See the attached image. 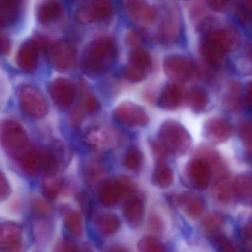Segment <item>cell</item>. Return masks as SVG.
<instances>
[{
	"label": "cell",
	"mask_w": 252,
	"mask_h": 252,
	"mask_svg": "<svg viewBox=\"0 0 252 252\" xmlns=\"http://www.w3.org/2000/svg\"><path fill=\"white\" fill-rule=\"evenodd\" d=\"M213 241L219 252H243L225 235H216Z\"/></svg>",
	"instance_id": "43"
},
{
	"label": "cell",
	"mask_w": 252,
	"mask_h": 252,
	"mask_svg": "<svg viewBox=\"0 0 252 252\" xmlns=\"http://www.w3.org/2000/svg\"><path fill=\"white\" fill-rule=\"evenodd\" d=\"M80 93H81V108L80 110L82 112H87L93 113L98 110L100 108L98 101L93 94V92L89 89L88 86L81 83L80 86Z\"/></svg>",
	"instance_id": "36"
},
{
	"label": "cell",
	"mask_w": 252,
	"mask_h": 252,
	"mask_svg": "<svg viewBox=\"0 0 252 252\" xmlns=\"http://www.w3.org/2000/svg\"><path fill=\"white\" fill-rule=\"evenodd\" d=\"M63 224L66 232L72 238H81L84 233L83 217L78 211H70L66 213L63 219Z\"/></svg>",
	"instance_id": "33"
},
{
	"label": "cell",
	"mask_w": 252,
	"mask_h": 252,
	"mask_svg": "<svg viewBox=\"0 0 252 252\" xmlns=\"http://www.w3.org/2000/svg\"><path fill=\"white\" fill-rule=\"evenodd\" d=\"M185 177L189 186L197 190H205L212 180L211 170L208 164L201 158L191 160L185 169Z\"/></svg>",
	"instance_id": "13"
},
{
	"label": "cell",
	"mask_w": 252,
	"mask_h": 252,
	"mask_svg": "<svg viewBox=\"0 0 252 252\" xmlns=\"http://www.w3.org/2000/svg\"><path fill=\"white\" fill-rule=\"evenodd\" d=\"M53 252H82V247L70 238H65L58 241Z\"/></svg>",
	"instance_id": "44"
},
{
	"label": "cell",
	"mask_w": 252,
	"mask_h": 252,
	"mask_svg": "<svg viewBox=\"0 0 252 252\" xmlns=\"http://www.w3.org/2000/svg\"><path fill=\"white\" fill-rule=\"evenodd\" d=\"M138 192L136 183L128 176L104 179L97 184L99 201L106 207H113Z\"/></svg>",
	"instance_id": "5"
},
{
	"label": "cell",
	"mask_w": 252,
	"mask_h": 252,
	"mask_svg": "<svg viewBox=\"0 0 252 252\" xmlns=\"http://www.w3.org/2000/svg\"><path fill=\"white\" fill-rule=\"evenodd\" d=\"M174 182V173L171 167L164 161L157 162L153 170L151 183L160 189H168Z\"/></svg>",
	"instance_id": "25"
},
{
	"label": "cell",
	"mask_w": 252,
	"mask_h": 252,
	"mask_svg": "<svg viewBox=\"0 0 252 252\" xmlns=\"http://www.w3.org/2000/svg\"><path fill=\"white\" fill-rule=\"evenodd\" d=\"M104 174L103 166L97 161H92L86 164L84 168V177L90 185L100 183L102 176Z\"/></svg>",
	"instance_id": "39"
},
{
	"label": "cell",
	"mask_w": 252,
	"mask_h": 252,
	"mask_svg": "<svg viewBox=\"0 0 252 252\" xmlns=\"http://www.w3.org/2000/svg\"><path fill=\"white\" fill-rule=\"evenodd\" d=\"M49 93L54 103L62 109H67L73 105L76 95L75 86L66 78H56L50 83Z\"/></svg>",
	"instance_id": "14"
},
{
	"label": "cell",
	"mask_w": 252,
	"mask_h": 252,
	"mask_svg": "<svg viewBox=\"0 0 252 252\" xmlns=\"http://www.w3.org/2000/svg\"><path fill=\"white\" fill-rule=\"evenodd\" d=\"M151 149H152L153 153H154V156L157 158V162H160V161H164L166 156L168 154L166 152L164 148L163 147L161 144L160 143L158 139H155V140L152 141L151 142Z\"/></svg>",
	"instance_id": "47"
},
{
	"label": "cell",
	"mask_w": 252,
	"mask_h": 252,
	"mask_svg": "<svg viewBox=\"0 0 252 252\" xmlns=\"http://www.w3.org/2000/svg\"><path fill=\"white\" fill-rule=\"evenodd\" d=\"M234 193L240 202L252 206V174L242 173L238 175L233 182Z\"/></svg>",
	"instance_id": "24"
},
{
	"label": "cell",
	"mask_w": 252,
	"mask_h": 252,
	"mask_svg": "<svg viewBox=\"0 0 252 252\" xmlns=\"http://www.w3.org/2000/svg\"><path fill=\"white\" fill-rule=\"evenodd\" d=\"M17 164L26 176L34 177L40 169V152L32 147L17 161Z\"/></svg>",
	"instance_id": "30"
},
{
	"label": "cell",
	"mask_w": 252,
	"mask_h": 252,
	"mask_svg": "<svg viewBox=\"0 0 252 252\" xmlns=\"http://www.w3.org/2000/svg\"><path fill=\"white\" fill-rule=\"evenodd\" d=\"M213 192L215 198L220 202L225 204L230 202L235 196L230 175L213 180Z\"/></svg>",
	"instance_id": "27"
},
{
	"label": "cell",
	"mask_w": 252,
	"mask_h": 252,
	"mask_svg": "<svg viewBox=\"0 0 252 252\" xmlns=\"http://www.w3.org/2000/svg\"><path fill=\"white\" fill-rule=\"evenodd\" d=\"M141 41H141L140 36L136 31L133 30L127 31L126 35V42L127 45L133 47V49L137 48V47H140L139 46H140Z\"/></svg>",
	"instance_id": "50"
},
{
	"label": "cell",
	"mask_w": 252,
	"mask_h": 252,
	"mask_svg": "<svg viewBox=\"0 0 252 252\" xmlns=\"http://www.w3.org/2000/svg\"><path fill=\"white\" fill-rule=\"evenodd\" d=\"M207 4L211 10H215V11H221L227 7L229 1L216 0V1H207Z\"/></svg>",
	"instance_id": "53"
},
{
	"label": "cell",
	"mask_w": 252,
	"mask_h": 252,
	"mask_svg": "<svg viewBox=\"0 0 252 252\" xmlns=\"http://www.w3.org/2000/svg\"><path fill=\"white\" fill-rule=\"evenodd\" d=\"M148 72L131 65L127 64L124 67L123 71V76L129 82L137 83L143 81L147 77Z\"/></svg>",
	"instance_id": "42"
},
{
	"label": "cell",
	"mask_w": 252,
	"mask_h": 252,
	"mask_svg": "<svg viewBox=\"0 0 252 252\" xmlns=\"http://www.w3.org/2000/svg\"><path fill=\"white\" fill-rule=\"evenodd\" d=\"M0 143L16 162L32 147L25 129L10 119L4 120L0 124Z\"/></svg>",
	"instance_id": "4"
},
{
	"label": "cell",
	"mask_w": 252,
	"mask_h": 252,
	"mask_svg": "<svg viewBox=\"0 0 252 252\" xmlns=\"http://www.w3.org/2000/svg\"><path fill=\"white\" fill-rule=\"evenodd\" d=\"M108 252H131L128 248L126 246L121 245V244H115L112 246L108 250Z\"/></svg>",
	"instance_id": "54"
},
{
	"label": "cell",
	"mask_w": 252,
	"mask_h": 252,
	"mask_svg": "<svg viewBox=\"0 0 252 252\" xmlns=\"http://www.w3.org/2000/svg\"><path fill=\"white\" fill-rule=\"evenodd\" d=\"M10 194L11 187L9 180H7L5 175L0 170V202L7 199Z\"/></svg>",
	"instance_id": "46"
},
{
	"label": "cell",
	"mask_w": 252,
	"mask_h": 252,
	"mask_svg": "<svg viewBox=\"0 0 252 252\" xmlns=\"http://www.w3.org/2000/svg\"><path fill=\"white\" fill-rule=\"evenodd\" d=\"M185 99L188 106L195 112H203L208 106V95L201 87H195L191 88L188 91Z\"/></svg>",
	"instance_id": "31"
},
{
	"label": "cell",
	"mask_w": 252,
	"mask_h": 252,
	"mask_svg": "<svg viewBox=\"0 0 252 252\" xmlns=\"http://www.w3.org/2000/svg\"><path fill=\"white\" fill-rule=\"evenodd\" d=\"M223 223V219L221 216L219 214L209 215L204 220V229L209 232H217L219 229H220Z\"/></svg>",
	"instance_id": "45"
},
{
	"label": "cell",
	"mask_w": 252,
	"mask_h": 252,
	"mask_svg": "<svg viewBox=\"0 0 252 252\" xmlns=\"http://www.w3.org/2000/svg\"><path fill=\"white\" fill-rule=\"evenodd\" d=\"M223 102L226 108L232 112H237L241 109L243 106L242 94L238 83L235 81L231 82L223 97Z\"/></svg>",
	"instance_id": "34"
},
{
	"label": "cell",
	"mask_w": 252,
	"mask_h": 252,
	"mask_svg": "<svg viewBox=\"0 0 252 252\" xmlns=\"http://www.w3.org/2000/svg\"><path fill=\"white\" fill-rule=\"evenodd\" d=\"M238 13L243 21L245 22L252 21V0L243 2L238 10Z\"/></svg>",
	"instance_id": "48"
},
{
	"label": "cell",
	"mask_w": 252,
	"mask_h": 252,
	"mask_svg": "<svg viewBox=\"0 0 252 252\" xmlns=\"http://www.w3.org/2000/svg\"><path fill=\"white\" fill-rule=\"evenodd\" d=\"M19 2L0 0V28L10 26L19 17Z\"/></svg>",
	"instance_id": "32"
},
{
	"label": "cell",
	"mask_w": 252,
	"mask_h": 252,
	"mask_svg": "<svg viewBox=\"0 0 252 252\" xmlns=\"http://www.w3.org/2000/svg\"><path fill=\"white\" fill-rule=\"evenodd\" d=\"M149 227L155 233H161L164 230V223L158 216H151L149 218Z\"/></svg>",
	"instance_id": "51"
},
{
	"label": "cell",
	"mask_w": 252,
	"mask_h": 252,
	"mask_svg": "<svg viewBox=\"0 0 252 252\" xmlns=\"http://www.w3.org/2000/svg\"><path fill=\"white\" fill-rule=\"evenodd\" d=\"M129 63L148 72L152 65V59L149 52L145 49L137 47L133 49L130 53Z\"/></svg>",
	"instance_id": "38"
},
{
	"label": "cell",
	"mask_w": 252,
	"mask_h": 252,
	"mask_svg": "<svg viewBox=\"0 0 252 252\" xmlns=\"http://www.w3.org/2000/svg\"><path fill=\"white\" fill-rule=\"evenodd\" d=\"M182 31V21L177 9L168 6L159 27L160 40L164 45H172L179 41Z\"/></svg>",
	"instance_id": "12"
},
{
	"label": "cell",
	"mask_w": 252,
	"mask_h": 252,
	"mask_svg": "<svg viewBox=\"0 0 252 252\" xmlns=\"http://www.w3.org/2000/svg\"><path fill=\"white\" fill-rule=\"evenodd\" d=\"M64 180L59 175H44L41 180V190L45 198L54 201L64 189Z\"/></svg>",
	"instance_id": "26"
},
{
	"label": "cell",
	"mask_w": 252,
	"mask_h": 252,
	"mask_svg": "<svg viewBox=\"0 0 252 252\" xmlns=\"http://www.w3.org/2000/svg\"><path fill=\"white\" fill-rule=\"evenodd\" d=\"M19 100L22 111L28 117L38 119L47 115V102L44 95L36 87L24 86L19 92Z\"/></svg>",
	"instance_id": "8"
},
{
	"label": "cell",
	"mask_w": 252,
	"mask_h": 252,
	"mask_svg": "<svg viewBox=\"0 0 252 252\" xmlns=\"http://www.w3.org/2000/svg\"><path fill=\"white\" fill-rule=\"evenodd\" d=\"M39 47L36 41H27L22 44L17 55V63L25 72H32L38 65Z\"/></svg>",
	"instance_id": "21"
},
{
	"label": "cell",
	"mask_w": 252,
	"mask_h": 252,
	"mask_svg": "<svg viewBox=\"0 0 252 252\" xmlns=\"http://www.w3.org/2000/svg\"><path fill=\"white\" fill-rule=\"evenodd\" d=\"M244 234L246 237L250 241H252V221L249 223L244 229Z\"/></svg>",
	"instance_id": "56"
},
{
	"label": "cell",
	"mask_w": 252,
	"mask_h": 252,
	"mask_svg": "<svg viewBox=\"0 0 252 252\" xmlns=\"http://www.w3.org/2000/svg\"><path fill=\"white\" fill-rule=\"evenodd\" d=\"M23 233L15 222L0 223V252H22Z\"/></svg>",
	"instance_id": "15"
},
{
	"label": "cell",
	"mask_w": 252,
	"mask_h": 252,
	"mask_svg": "<svg viewBox=\"0 0 252 252\" xmlns=\"http://www.w3.org/2000/svg\"><path fill=\"white\" fill-rule=\"evenodd\" d=\"M145 202L139 192L127 197L124 201L122 213L124 219L132 229H139L145 217Z\"/></svg>",
	"instance_id": "16"
},
{
	"label": "cell",
	"mask_w": 252,
	"mask_h": 252,
	"mask_svg": "<svg viewBox=\"0 0 252 252\" xmlns=\"http://www.w3.org/2000/svg\"><path fill=\"white\" fill-rule=\"evenodd\" d=\"M235 69L243 75L252 74V44H248L241 50L235 59Z\"/></svg>",
	"instance_id": "35"
},
{
	"label": "cell",
	"mask_w": 252,
	"mask_h": 252,
	"mask_svg": "<svg viewBox=\"0 0 252 252\" xmlns=\"http://www.w3.org/2000/svg\"><path fill=\"white\" fill-rule=\"evenodd\" d=\"M139 252H167L162 242L154 236L143 237L138 243Z\"/></svg>",
	"instance_id": "40"
},
{
	"label": "cell",
	"mask_w": 252,
	"mask_h": 252,
	"mask_svg": "<svg viewBox=\"0 0 252 252\" xmlns=\"http://www.w3.org/2000/svg\"><path fill=\"white\" fill-rule=\"evenodd\" d=\"M82 252H92L91 250L88 247L85 246V247H83Z\"/></svg>",
	"instance_id": "57"
},
{
	"label": "cell",
	"mask_w": 252,
	"mask_h": 252,
	"mask_svg": "<svg viewBox=\"0 0 252 252\" xmlns=\"http://www.w3.org/2000/svg\"><path fill=\"white\" fill-rule=\"evenodd\" d=\"M158 140L167 154L176 157L186 155L192 146V137L180 123L175 120H166L160 126Z\"/></svg>",
	"instance_id": "3"
},
{
	"label": "cell",
	"mask_w": 252,
	"mask_h": 252,
	"mask_svg": "<svg viewBox=\"0 0 252 252\" xmlns=\"http://www.w3.org/2000/svg\"><path fill=\"white\" fill-rule=\"evenodd\" d=\"M127 16L138 25L142 26L151 25L157 18V10L151 4L145 1L132 0L124 2Z\"/></svg>",
	"instance_id": "19"
},
{
	"label": "cell",
	"mask_w": 252,
	"mask_h": 252,
	"mask_svg": "<svg viewBox=\"0 0 252 252\" xmlns=\"http://www.w3.org/2000/svg\"><path fill=\"white\" fill-rule=\"evenodd\" d=\"M94 226L103 236L109 237L118 233L121 229L119 217L115 213H103L94 217Z\"/></svg>",
	"instance_id": "23"
},
{
	"label": "cell",
	"mask_w": 252,
	"mask_h": 252,
	"mask_svg": "<svg viewBox=\"0 0 252 252\" xmlns=\"http://www.w3.org/2000/svg\"><path fill=\"white\" fill-rule=\"evenodd\" d=\"M233 129L230 123L221 117H214L206 121L203 134L207 140L213 144H222L232 136Z\"/></svg>",
	"instance_id": "18"
},
{
	"label": "cell",
	"mask_w": 252,
	"mask_h": 252,
	"mask_svg": "<svg viewBox=\"0 0 252 252\" xmlns=\"http://www.w3.org/2000/svg\"><path fill=\"white\" fill-rule=\"evenodd\" d=\"M247 99L249 105L252 109V81L247 85Z\"/></svg>",
	"instance_id": "55"
},
{
	"label": "cell",
	"mask_w": 252,
	"mask_h": 252,
	"mask_svg": "<svg viewBox=\"0 0 252 252\" xmlns=\"http://www.w3.org/2000/svg\"><path fill=\"white\" fill-rule=\"evenodd\" d=\"M52 65L60 71L69 69L76 60V51L72 44L66 41H59L50 47Z\"/></svg>",
	"instance_id": "17"
},
{
	"label": "cell",
	"mask_w": 252,
	"mask_h": 252,
	"mask_svg": "<svg viewBox=\"0 0 252 252\" xmlns=\"http://www.w3.org/2000/svg\"><path fill=\"white\" fill-rule=\"evenodd\" d=\"M113 116L118 122L127 127H145L149 122L146 111L133 102L126 101L120 104L113 111Z\"/></svg>",
	"instance_id": "11"
},
{
	"label": "cell",
	"mask_w": 252,
	"mask_h": 252,
	"mask_svg": "<svg viewBox=\"0 0 252 252\" xmlns=\"http://www.w3.org/2000/svg\"><path fill=\"white\" fill-rule=\"evenodd\" d=\"M184 90L180 84L173 83L166 85L158 99V105L162 109L173 110L183 102Z\"/></svg>",
	"instance_id": "22"
},
{
	"label": "cell",
	"mask_w": 252,
	"mask_h": 252,
	"mask_svg": "<svg viewBox=\"0 0 252 252\" xmlns=\"http://www.w3.org/2000/svg\"><path fill=\"white\" fill-rule=\"evenodd\" d=\"M176 202L185 216L191 220H197L204 213V201L192 192H184L179 194L176 198Z\"/></svg>",
	"instance_id": "20"
},
{
	"label": "cell",
	"mask_w": 252,
	"mask_h": 252,
	"mask_svg": "<svg viewBox=\"0 0 252 252\" xmlns=\"http://www.w3.org/2000/svg\"><path fill=\"white\" fill-rule=\"evenodd\" d=\"M63 5L57 1H47L38 7L37 18L43 25L51 23L60 17L63 13Z\"/></svg>",
	"instance_id": "28"
},
{
	"label": "cell",
	"mask_w": 252,
	"mask_h": 252,
	"mask_svg": "<svg viewBox=\"0 0 252 252\" xmlns=\"http://www.w3.org/2000/svg\"><path fill=\"white\" fill-rule=\"evenodd\" d=\"M49 215H34L33 235L35 239L43 244L49 241L53 235V224Z\"/></svg>",
	"instance_id": "29"
},
{
	"label": "cell",
	"mask_w": 252,
	"mask_h": 252,
	"mask_svg": "<svg viewBox=\"0 0 252 252\" xmlns=\"http://www.w3.org/2000/svg\"><path fill=\"white\" fill-rule=\"evenodd\" d=\"M166 75L175 82H185L192 78L195 65L188 58L180 55H170L164 61Z\"/></svg>",
	"instance_id": "10"
},
{
	"label": "cell",
	"mask_w": 252,
	"mask_h": 252,
	"mask_svg": "<svg viewBox=\"0 0 252 252\" xmlns=\"http://www.w3.org/2000/svg\"><path fill=\"white\" fill-rule=\"evenodd\" d=\"M240 43L241 36L235 27L210 26L201 41V55L207 63L219 65L228 53L239 47Z\"/></svg>",
	"instance_id": "1"
},
{
	"label": "cell",
	"mask_w": 252,
	"mask_h": 252,
	"mask_svg": "<svg viewBox=\"0 0 252 252\" xmlns=\"http://www.w3.org/2000/svg\"><path fill=\"white\" fill-rule=\"evenodd\" d=\"M39 152L40 169L44 175H59L72 161V150L61 141H54Z\"/></svg>",
	"instance_id": "6"
},
{
	"label": "cell",
	"mask_w": 252,
	"mask_h": 252,
	"mask_svg": "<svg viewBox=\"0 0 252 252\" xmlns=\"http://www.w3.org/2000/svg\"><path fill=\"white\" fill-rule=\"evenodd\" d=\"M32 210L34 215H49L50 213V207L46 201L37 199L32 203Z\"/></svg>",
	"instance_id": "49"
},
{
	"label": "cell",
	"mask_w": 252,
	"mask_h": 252,
	"mask_svg": "<svg viewBox=\"0 0 252 252\" xmlns=\"http://www.w3.org/2000/svg\"><path fill=\"white\" fill-rule=\"evenodd\" d=\"M11 48V44H10V39L8 37L0 32V52L4 53V54H8Z\"/></svg>",
	"instance_id": "52"
},
{
	"label": "cell",
	"mask_w": 252,
	"mask_h": 252,
	"mask_svg": "<svg viewBox=\"0 0 252 252\" xmlns=\"http://www.w3.org/2000/svg\"><path fill=\"white\" fill-rule=\"evenodd\" d=\"M238 135L252 159V121L244 120L240 122L238 127Z\"/></svg>",
	"instance_id": "41"
},
{
	"label": "cell",
	"mask_w": 252,
	"mask_h": 252,
	"mask_svg": "<svg viewBox=\"0 0 252 252\" xmlns=\"http://www.w3.org/2000/svg\"><path fill=\"white\" fill-rule=\"evenodd\" d=\"M85 143L91 149L107 151L113 149L120 143V135L114 127L100 125L90 129L84 137Z\"/></svg>",
	"instance_id": "9"
},
{
	"label": "cell",
	"mask_w": 252,
	"mask_h": 252,
	"mask_svg": "<svg viewBox=\"0 0 252 252\" xmlns=\"http://www.w3.org/2000/svg\"><path fill=\"white\" fill-rule=\"evenodd\" d=\"M117 56L118 48L112 38H97L90 43L84 50L81 68L89 76H99L112 68Z\"/></svg>",
	"instance_id": "2"
},
{
	"label": "cell",
	"mask_w": 252,
	"mask_h": 252,
	"mask_svg": "<svg viewBox=\"0 0 252 252\" xmlns=\"http://www.w3.org/2000/svg\"><path fill=\"white\" fill-rule=\"evenodd\" d=\"M144 156L140 149L131 146L126 151L124 155V165L132 172H139L143 166Z\"/></svg>",
	"instance_id": "37"
},
{
	"label": "cell",
	"mask_w": 252,
	"mask_h": 252,
	"mask_svg": "<svg viewBox=\"0 0 252 252\" xmlns=\"http://www.w3.org/2000/svg\"><path fill=\"white\" fill-rule=\"evenodd\" d=\"M114 14L112 3L106 0L83 1L75 10V17L81 24L102 22L110 19Z\"/></svg>",
	"instance_id": "7"
}]
</instances>
